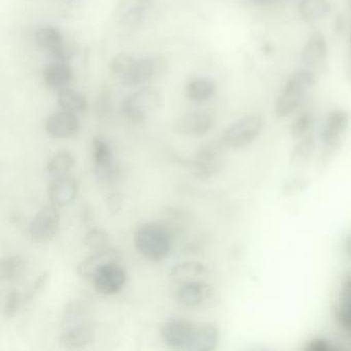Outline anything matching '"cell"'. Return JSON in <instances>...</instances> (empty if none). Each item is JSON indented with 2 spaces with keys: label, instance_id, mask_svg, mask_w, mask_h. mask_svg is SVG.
Masks as SVG:
<instances>
[{
  "label": "cell",
  "instance_id": "cell-1",
  "mask_svg": "<svg viewBox=\"0 0 351 351\" xmlns=\"http://www.w3.org/2000/svg\"><path fill=\"white\" fill-rule=\"evenodd\" d=\"M134 244L143 258L152 262H161L171 252V230L163 223H145L135 232Z\"/></svg>",
  "mask_w": 351,
  "mask_h": 351
},
{
  "label": "cell",
  "instance_id": "cell-2",
  "mask_svg": "<svg viewBox=\"0 0 351 351\" xmlns=\"http://www.w3.org/2000/svg\"><path fill=\"white\" fill-rule=\"evenodd\" d=\"M316 84V75L304 69L293 73L285 84L275 104V114L278 118L291 116L301 106L308 90Z\"/></svg>",
  "mask_w": 351,
  "mask_h": 351
},
{
  "label": "cell",
  "instance_id": "cell-3",
  "mask_svg": "<svg viewBox=\"0 0 351 351\" xmlns=\"http://www.w3.org/2000/svg\"><path fill=\"white\" fill-rule=\"evenodd\" d=\"M163 106V97L155 88H141L123 100L121 112L134 124H141Z\"/></svg>",
  "mask_w": 351,
  "mask_h": 351
},
{
  "label": "cell",
  "instance_id": "cell-4",
  "mask_svg": "<svg viewBox=\"0 0 351 351\" xmlns=\"http://www.w3.org/2000/svg\"><path fill=\"white\" fill-rule=\"evenodd\" d=\"M264 127L265 120L261 114H248L232 123L223 130L221 143L226 149H244L261 136Z\"/></svg>",
  "mask_w": 351,
  "mask_h": 351
},
{
  "label": "cell",
  "instance_id": "cell-5",
  "mask_svg": "<svg viewBox=\"0 0 351 351\" xmlns=\"http://www.w3.org/2000/svg\"><path fill=\"white\" fill-rule=\"evenodd\" d=\"M225 149L221 141L205 143L199 147L196 157L192 161L186 162V165L195 178L200 180L213 178L223 170Z\"/></svg>",
  "mask_w": 351,
  "mask_h": 351
},
{
  "label": "cell",
  "instance_id": "cell-6",
  "mask_svg": "<svg viewBox=\"0 0 351 351\" xmlns=\"http://www.w3.org/2000/svg\"><path fill=\"white\" fill-rule=\"evenodd\" d=\"M349 123H350V116L346 110L337 108L328 114L320 132L324 157H332V154L340 149L343 135L348 129Z\"/></svg>",
  "mask_w": 351,
  "mask_h": 351
},
{
  "label": "cell",
  "instance_id": "cell-7",
  "mask_svg": "<svg viewBox=\"0 0 351 351\" xmlns=\"http://www.w3.org/2000/svg\"><path fill=\"white\" fill-rule=\"evenodd\" d=\"M168 62L162 56H149L135 60L130 73L121 83L127 87H135L147 83L154 79L165 75L168 69Z\"/></svg>",
  "mask_w": 351,
  "mask_h": 351
},
{
  "label": "cell",
  "instance_id": "cell-8",
  "mask_svg": "<svg viewBox=\"0 0 351 351\" xmlns=\"http://www.w3.org/2000/svg\"><path fill=\"white\" fill-rule=\"evenodd\" d=\"M60 229V213L55 205H48L40 209L32 219L29 235L36 243L52 241Z\"/></svg>",
  "mask_w": 351,
  "mask_h": 351
},
{
  "label": "cell",
  "instance_id": "cell-9",
  "mask_svg": "<svg viewBox=\"0 0 351 351\" xmlns=\"http://www.w3.org/2000/svg\"><path fill=\"white\" fill-rule=\"evenodd\" d=\"M96 178L104 184H112L120 176V169L114 161V152L108 141L96 137L92 141Z\"/></svg>",
  "mask_w": 351,
  "mask_h": 351
},
{
  "label": "cell",
  "instance_id": "cell-10",
  "mask_svg": "<svg viewBox=\"0 0 351 351\" xmlns=\"http://www.w3.org/2000/svg\"><path fill=\"white\" fill-rule=\"evenodd\" d=\"M302 62L314 75L322 73L328 66V48L326 36L322 32H315L309 36L301 54Z\"/></svg>",
  "mask_w": 351,
  "mask_h": 351
},
{
  "label": "cell",
  "instance_id": "cell-11",
  "mask_svg": "<svg viewBox=\"0 0 351 351\" xmlns=\"http://www.w3.org/2000/svg\"><path fill=\"white\" fill-rule=\"evenodd\" d=\"M97 293L104 295H116L127 282V273L120 262L108 263L96 271L92 277Z\"/></svg>",
  "mask_w": 351,
  "mask_h": 351
},
{
  "label": "cell",
  "instance_id": "cell-12",
  "mask_svg": "<svg viewBox=\"0 0 351 351\" xmlns=\"http://www.w3.org/2000/svg\"><path fill=\"white\" fill-rule=\"evenodd\" d=\"M197 324L188 319H171L161 326L164 343L172 349L189 350Z\"/></svg>",
  "mask_w": 351,
  "mask_h": 351
},
{
  "label": "cell",
  "instance_id": "cell-13",
  "mask_svg": "<svg viewBox=\"0 0 351 351\" xmlns=\"http://www.w3.org/2000/svg\"><path fill=\"white\" fill-rule=\"evenodd\" d=\"M36 45L42 50L51 53L56 60L67 61L73 55V50L65 47L64 36L54 26H44L36 32Z\"/></svg>",
  "mask_w": 351,
  "mask_h": 351
},
{
  "label": "cell",
  "instance_id": "cell-14",
  "mask_svg": "<svg viewBox=\"0 0 351 351\" xmlns=\"http://www.w3.org/2000/svg\"><path fill=\"white\" fill-rule=\"evenodd\" d=\"M213 126V118L209 112H193L174 121V132L184 136H201L206 134Z\"/></svg>",
  "mask_w": 351,
  "mask_h": 351
},
{
  "label": "cell",
  "instance_id": "cell-15",
  "mask_svg": "<svg viewBox=\"0 0 351 351\" xmlns=\"http://www.w3.org/2000/svg\"><path fill=\"white\" fill-rule=\"evenodd\" d=\"M45 128L53 138H71L79 131L80 120L77 114L62 110L49 116Z\"/></svg>",
  "mask_w": 351,
  "mask_h": 351
},
{
  "label": "cell",
  "instance_id": "cell-16",
  "mask_svg": "<svg viewBox=\"0 0 351 351\" xmlns=\"http://www.w3.org/2000/svg\"><path fill=\"white\" fill-rule=\"evenodd\" d=\"M213 289L209 283L202 280L182 283L176 293L178 303L184 307L197 308L213 298Z\"/></svg>",
  "mask_w": 351,
  "mask_h": 351
},
{
  "label": "cell",
  "instance_id": "cell-17",
  "mask_svg": "<svg viewBox=\"0 0 351 351\" xmlns=\"http://www.w3.org/2000/svg\"><path fill=\"white\" fill-rule=\"evenodd\" d=\"M95 332L89 322L63 328L59 337V346L67 350L85 348L93 342Z\"/></svg>",
  "mask_w": 351,
  "mask_h": 351
},
{
  "label": "cell",
  "instance_id": "cell-18",
  "mask_svg": "<svg viewBox=\"0 0 351 351\" xmlns=\"http://www.w3.org/2000/svg\"><path fill=\"white\" fill-rule=\"evenodd\" d=\"M79 186L71 176L54 178L48 189L49 200L57 207L71 204L77 196Z\"/></svg>",
  "mask_w": 351,
  "mask_h": 351
},
{
  "label": "cell",
  "instance_id": "cell-19",
  "mask_svg": "<svg viewBox=\"0 0 351 351\" xmlns=\"http://www.w3.org/2000/svg\"><path fill=\"white\" fill-rule=\"evenodd\" d=\"M122 256L114 248H104V250L94 252L93 254L88 256L80 263L77 273L81 278L91 279L98 269L101 268L108 263L120 262Z\"/></svg>",
  "mask_w": 351,
  "mask_h": 351
},
{
  "label": "cell",
  "instance_id": "cell-20",
  "mask_svg": "<svg viewBox=\"0 0 351 351\" xmlns=\"http://www.w3.org/2000/svg\"><path fill=\"white\" fill-rule=\"evenodd\" d=\"M73 71L67 61L56 60L47 65L43 71V81L50 89L66 88L73 80Z\"/></svg>",
  "mask_w": 351,
  "mask_h": 351
},
{
  "label": "cell",
  "instance_id": "cell-21",
  "mask_svg": "<svg viewBox=\"0 0 351 351\" xmlns=\"http://www.w3.org/2000/svg\"><path fill=\"white\" fill-rule=\"evenodd\" d=\"M219 342V330L213 324H197L189 351H213Z\"/></svg>",
  "mask_w": 351,
  "mask_h": 351
},
{
  "label": "cell",
  "instance_id": "cell-22",
  "mask_svg": "<svg viewBox=\"0 0 351 351\" xmlns=\"http://www.w3.org/2000/svg\"><path fill=\"white\" fill-rule=\"evenodd\" d=\"M217 92V85L208 77H195L188 82L186 94L194 102H204L211 99Z\"/></svg>",
  "mask_w": 351,
  "mask_h": 351
},
{
  "label": "cell",
  "instance_id": "cell-23",
  "mask_svg": "<svg viewBox=\"0 0 351 351\" xmlns=\"http://www.w3.org/2000/svg\"><path fill=\"white\" fill-rule=\"evenodd\" d=\"M57 101L63 110H67L73 114H83L88 108V100L86 96L82 92L71 88L66 87L59 90Z\"/></svg>",
  "mask_w": 351,
  "mask_h": 351
},
{
  "label": "cell",
  "instance_id": "cell-24",
  "mask_svg": "<svg viewBox=\"0 0 351 351\" xmlns=\"http://www.w3.org/2000/svg\"><path fill=\"white\" fill-rule=\"evenodd\" d=\"M206 268L198 262H186L172 267L169 277L173 282L182 283L191 281L200 280V277L204 276Z\"/></svg>",
  "mask_w": 351,
  "mask_h": 351
},
{
  "label": "cell",
  "instance_id": "cell-25",
  "mask_svg": "<svg viewBox=\"0 0 351 351\" xmlns=\"http://www.w3.org/2000/svg\"><path fill=\"white\" fill-rule=\"evenodd\" d=\"M75 165V156L71 152L63 149L49 159L48 164H47V171H48L49 176L54 180V178L69 176Z\"/></svg>",
  "mask_w": 351,
  "mask_h": 351
},
{
  "label": "cell",
  "instance_id": "cell-26",
  "mask_svg": "<svg viewBox=\"0 0 351 351\" xmlns=\"http://www.w3.org/2000/svg\"><path fill=\"white\" fill-rule=\"evenodd\" d=\"M316 149L315 137L312 133L297 139V143L293 145L289 156L291 165L304 166L311 160Z\"/></svg>",
  "mask_w": 351,
  "mask_h": 351
},
{
  "label": "cell",
  "instance_id": "cell-27",
  "mask_svg": "<svg viewBox=\"0 0 351 351\" xmlns=\"http://www.w3.org/2000/svg\"><path fill=\"white\" fill-rule=\"evenodd\" d=\"M298 11L306 21L315 22L330 15V5L328 0H300Z\"/></svg>",
  "mask_w": 351,
  "mask_h": 351
},
{
  "label": "cell",
  "instance_id": "cell-28",
  "mask_svg": "<svg viewBox=\"0 0 351 351\" xmlns=\"http://www.w3.org/2000/svg\"><path fill=\"white\" fill-rule=\"evenodd\" d=\"M26 261L21 256H7L0 262V279L3 281H12L24 272Z\"/></svg>",
  "mask_w": 351,
  "mask_h": 351
},
{
  "label": "cell",
  "instance_id": "cell-29",
  "mask_svg": "<svg viewBox=\"0 0 351 351\" xmlns=\"http://www.w3.org/2000/svg\"><path fill=\"white\" fill-rule=\"evenodd\" d=\"M87 309L81 301H71L65 306L64 313L62 318V328H67L69 326L87 322Z\"/></svg>",
  "mask_w": 351,
  "mask_h": 351
},
{
  "label": "cell",
  "instance_id": "cell-30",
  "mask_svg": "<svg viewBox=\"0 0 351 351\" xmlns=\"http://www.w3.org/2000/svg\"><path fill=\"white\" fill-rule=\"evenodd\" d=\"M135 59L126 53H120L112 57V61L110 62V71L112 77L116 79L124 80L127 77L133 65H134Z\"/></svg>",
  "mask_w": 351,
  "mask_h": 351
},
{
  "label": "cell",
  "instance_id": "cell-31",
  "mask_svg": "<svg viewBox=\"0 0 351 351\" xmlns=\"http://www.w3.org/2000/svg\"><path fill=\"white\" fill-rule=\"evenodd\" d=\"M108 234L100 228L90 230L84 237V245L92 252L104 250L108 247Z\"/></svg>",
  "mask_w": 351,
  "mask_h": 351
},
{
  "label": "cell",
  "instance_id": "cell-32",
  "mask_svg": "<svg viewBox=\"0 0 351 351\" xmlns=\"http://www.w3.org/2000/svg\"><path fill=\"white\" fill-rule=\"evenodd\" d=\"M314 124V117L311 112H302L293 123H291V135L293 138L299 139L305 135L311 133L312 127Z\"/></svg>",
  "mask_w": 351,
  "mask_h": 351
},
{
  "label": "cell",
  "instance_id": "cell-33",
  "mask_svg": "<svg viewBox=\"0 0 351 351\" xmlns=\"http://www.w3.org/2000/svg\"><path fill=\"white\" fill-rule=\"evenodd\" d=\"M22 302H23V299H22L21 293L17 289H12L8 293L5 306H3V315L7 319L14 317L17 314Z\"/></svg>",
  "mask_w": 351,
  "mask_h": 351
},
{
  "label": "cell",
  "instance_id": "cell-34",
  "mask_svg": "<svg viewBox=\"0 0 351 351\" xmlns=\"http://www.w3.org/2000/svg\"><path fill=\"white\" fill-rule=\"evenodd\" d=\"M308 186H309V182L307 178H303V176H293V178L285 180V184H282V192L283 194L293 196V195L304 192Z\"/></svg>",
  "mask_w": 351,
  "mask_h": 351
},
{
  "label": "cell",
  "instance_id": "cell-35",
  "mask_svg": "<svg viewBox=\"0 0 351 351\" xmlns=\"http://www.w3.org/2000/svg\"><path fill=\"white\" fill-rule=\"evenodd\" d=\"M145 15H147V8L145 5H134L123 15V24L128 26L139 25L143 23Z\"/></svg>",
  "mask_w": 351,
  "mask_h": 351
},
{
  "label": "cell",
  "instance_id": "cell-36",
  "mask_svg": "<svg viewBox=\"0 0 351 351\" xmlns=\"http://www.w3.org/2000/svg\"><path fill=\"white\" fill-rule=\"evenodd\" d=\"M112 108V91L110 88H104L98 93L96 100V110L98 114H108Z\"/></svg>",
  "mask_w": 351,
  "mask_h": 351
},
{
  "label": "cell",
  "instance_id": "cell-37",
  "mask_svg": "<svg viewBox=\"0 0 351 351\" xmlns=\"http://www.w3.org/2000/svg\"><path fill=\"white\" fill-rule=\"evenodd\" d=\"M49 277H50V274L47 272L40 275L38 278L36 279V282L32 285V287L28 289L27 293L24 295L23 302L27 303V302L32 301L38 293H40L46 287L47 283H48Z\"/></svg>",
  "mask_w": 351,
  "mask_h": 351
},
{
  "label": "cell",
  "instance_id": "cell-38",
  "mask_svg": "<svg viewBox=\"0 0 351 351\" xmlns=\"http://www.w3.org/2000/svg\"><path fill=\"white\" fill-rule=\"evenodd\" d=\"M335 349L332 342L324 338H315L307 343L305 350L307 351H330Z\"/></svg>",
  "mask_w": 351,
  "mask_h": 351
},
{
  "label": "cell",
  "instance_id": "cell-39",
  "mask_svg": "<svg viewBox=\"0 0 351 351\" xmlns=\"http://www.w3.org/2000/svg\"><path fill=\"white\" fill-rule=\"evenodd\" d=\"M123 197L120 193H112L106 198V208L112 215H116L122 208Z\"/></svg>",
  "mask_w": 351,
  "mask_h": 351
},
{
  "label": "cell",
  "instance_id": "cell-40",
  "mask_svg": "<svg viewBox=\"0 0 351 351\" xmlns=\"http://www.w3.org/2000/svg\"><path fill=\"white\" fill-rule=\"evenodd\" d=\"M344 250L345 254H346L347 256L351 260V234L345 239Z\"/></svg>",
  "mask_w": 351,
  "mask_h": 351
},
{
  "label": "cell",
  "instance_id": "cell-41",
  "mask_svg": "<svg viewBox=\"0 0 351 351\" xmlns=\"http://www.w3.org/2000/svg\"><path fill=\"white\" fill-rule=\"evenodd\" d=\"M345 75H346V79L348 80L349 82H351V51L350 54H349L348 60H347Z\"/></svg>",
  "mask_w": 351,
  "mask_h": 351
},
{
  "label": "cell",
  "instance_id": "cell-42",
  "mask_svg": "<svg viewBox=\"0 0 351 351\" xmlns=\"http://www.w3.org/2000/svg\"><path fill=\"white\" fill-rule=\"evenodd\" d=\"M270 1L271 0H252V3L258 5H267V3H270Z\"/></svg>",
  "mask_w": 351,
  "mask_h": 351
},
{
  "label": "cell",
  "instance_id": "cell-43",
  "mask_svg": "<svg viewBox=\"0 0 351 351\" xmlns=\"http://www.w3.org/2000/svg\"><path fill=\"white\" fill-rule=\"evenodd\" d=\"M139 1H147V0H139Z\"/></svg>",
  "mask_w": 351,
  "mask_h": 351
},
{
  "label": "cell",
  "instance_id": "cell-44",
  "mask_svg": "<svg viewBox=\"0 0 351 351\" xmlns=\"http://www.w3.org/2000/svg\"><path fill=\"white\" fill-rule=\"evenodd\" d=\"M350 51H351V36H350Z\"/></svg>",
  "mask_w": 351,
  "mask_h": 351
}]
</instances>
